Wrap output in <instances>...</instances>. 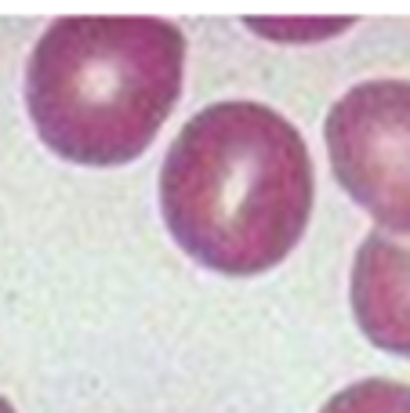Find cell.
<instances>
[{
	"instance_id": "obj_2",
	"label": "cell",
	"mask_w": 410,
	"mask_h": 413,
	"mask_svg": "<svg viewBox=\"0 0 410 413\" xmlns=\"http://www.w3.org/2000/svg\"><path fill=\"white\" fill-rule=\"evenodd\" d=\"M185 33L157 15H66L26 58V113L58 160L124 167L153 145L185 87Z\"/></svg>"
},
{
	"instance_id": "obj_6",
	"label": "cell",
	"mask_w": 410,
	"mask_h": 413,
	"mask_svg": "<svg viewBox=\"0 0 410 413\" xmlns=\"http://www.w3.org/2000/svg\"><path fill=\"white\" fill-rule=\"evenodd\" d=\"M0 413H18V409H15V406L4 399V395H0Z\"/></svg>"
},
{
	"instance_id": "obj_5",
	"label": "cell",
	"mask_w": 410,
	"mask_h": 413,
	"mask_svg": "<svg viewBox=\"0 0 410 413\" xmlns=\"http://www.w3.org/2000/svg\"><path fill=\"white\" fill-rule=\"evenodd\" d=\"M319 413H410V384L392 377H363L334 391Z\"/></svg>"
},
{
	"instance_id": "obj_3",
	"label": "cell",
	"mask_w": 410,
	"mask_h": 413,
	"mask_svg": "<svg viewBox=\"0 0 410 413\" xmlns=\"http://www.w3.org/2000/svg\"><path fill=\"white\" fill-rule=\"evenodd\" d=\"M338 185L378 229L410 239V80L374 76L345 91L323 120Z\"/></svg>"
},
{
	"instance_id": "obj_1",
	"label": "cell",
	"mask_w": 410,
	"mask_h": 413,
	"mask_svg": "<svg viewBox=\"0 0 410 413\" xmlns=\"http://www.w3.org/2000/svg\"><path fill=\"white\" fill-rule=\"evenodd\" d=\"M160 217L171 239L218 276H258L305 236L316 170L301 130L254 98L197 109L160 163Z\"/></svg>"
},
{
	"instance_id": "obj_4",
	"label": "cell",
	"mask_w": 410,
	"mask_h": 413,
	"mask_svg": "<svg viewBox=\"0 0 410 413\" xmlns=\"http://www.w3.org/2000/svg\"><path fill=\"white\" fill-rule=\"evenodd\" d=\"M349 304L374 348L410 359V239L371 229L352 257Z\"/></svg>"
}]
</instances>
